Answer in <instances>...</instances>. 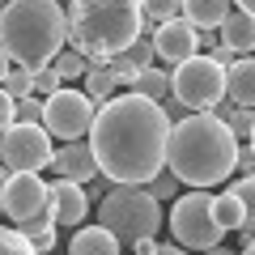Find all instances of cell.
<instances>
[{
  "label": "cell",
  "instance_id": "obj_14",
  "mask_svg": "<svg viewBox=\"0 0 255 255\" xmlns=\"http://www.w3.org/2000/svg\"><path fill=\"white\" fill-rule=\"evenodd\" d=\"M226 102L255 111V55H238L226 68Z\"/></svg>",
  "mask_w": 255,
  "mask_h": 255
},
{
  "label": "cell",
  "instance_id": "obj_40",
  "mask_svg": "<svg viewBox=\"0 0 255 255\" xmlns=\"http://www.w3.org/2000/svg\"><path fill=\"white\" fill-rule=\"evenodd\" d=\"M200 255H238V251H230V247H213V251H200Z\"/></svg>",
  "mask_w": 255,
  "mask_h": 255
},
{
  "label": "cell",
  "instance_id": "obj_27",
  "mask_svg": "<svg viewBox=\"0 0 255 255\" xmlns=\"http://www.w3.org/2000/svg\"><path fill=\"white\" fill-rule=\"evenodd\" d=\"M0 90L9 94L13 102L30 98V94H34V85H30V68H9V77H4V85H0Z\"/></svg>",
  "mask_w": 255,
  "mask_h": 255
},
{
  "label": "cell",
  "instance_id": "obj_7",
  "mask_svg": "<svg viewBox=\"0 0 255 255\" xmlns=\"http://www.w3.org/2000/svg\"><path fill=\"white\" fill-rule=\"evenodd\" d=\"M166 226L174 234V247H183V251H213V247H221V234H226L213 221V196L209 191L179 196L170 217H166Z\"/></svg>",
  "mask_w": 255,
  "mask_h": 255
},
{
  "label": "cell",
  "instance_id": "obj_8",
  "mask_svg": "<svg viewBox=\"0 0 255 255\" xmlns=\"http://www.w3.org/2000/svg\"><path fill=\"white\" fill-rule=\"evenodd\" d=\"M94 115H98V107L85 98V90H73V85H60L51 98H43V128H47V136H55V140L90 136Z\"/></svg>",
  "mask_w": 255,
  "mask_h": 255
},
{
  "label": "cell",
  "instance_id": "obj_30",
  "mask_svg": "<svg viewBox=\"0 0 255 255\" xmlns=\"http://www.w3.org/2000/svg\"><path fill=\"white\" fill-rule=\"evenodd\" d=\"M149 196H153L157 204H162V200H179V179H174L170 170H162L153 183H149Z\"/></svg>",
  "mask_w": 255,
  "mask_h": 255
},
{
  "label": "cell",
  "instance_id": "obj_20",
  "mask_svg": "<svg viewBox=\"0 0 255 255\" xmlns=\"http://www.w3.org/2000/svg\"><path fill=\"white\" fill-rule=\"evenodd\" d=\"M213 221H217L221 230H238V226L247 221V213H243V204H238L234 191H221V196H213Z\"/></svg>",
  "mask_w": 255,
  "mask_h": 255
},
{
  "label": "cell",
  "instance_id": "obj_18",
  "mask_svg": "<svg viewBox=\"0 0 255 255\" xmlns=\"http://www.w3.org/2000/svg\"><path fill=\"white\" fill-rule=\"evenodd\" d=\"M55 230H60V226H55V217H51V213H38V217L21 221V226H17V234L26 238V243L34 247L38 255H47V251L55 247Z\"/></svg>",
  "mask_w": 255,
  "mask_h": 255
},
{
  "label": "cell",
  "instance_id": "obj_41",
  "mask_svg": "<svg viewBox=\"0 0 255 255\" xmlns=\"http://www.w3.org/2000/svg\"><path fill=\"white\" fill-rule=\"evenodd\" d=\"M238 255H255V238H251V243H247V247H243V251H238Z\"/></svg>",
  "mask_w": 255,
  "mask_h": 255
},
{
  "label": "cell",
  "instance_id": "obj_12",
  "mask_svg": "<svg viewBox=\"0 0 255 255\" xmlns=\"http://www.w3.org/2000/svg\"><path fill=\"white\" fill-rule=\"evenodd\" d=\"M153 55L174 68V64L191 60V55H200V34H196L183 17L162 21V26H153Z\"/></svg>",
  "mask_w": 255,
  "mask_h": 255
},
{
  "label": "cell",
  "instance_id": "obj_13",
  "mask_svg": "<svg viewBox=\"0 0 255 255\" xmlns=\"http://www.w3.org/2000/svg\"><path fill=\"white\" fill-rule=\"evenodd\" d=\"M51 170L60 174V179H73V183H94V179H102L98 174V162H94V149H90V140H68V145H60L51 153Z\"/></svg>",
  "mask_w": 255,
  "mask_h": 255
},
{
  "label": "cell",
  "instance_id": "obj_19",
  "mask_svg": "<svg viewBox=\"0 0 255 255\" xmlns=\"http://www.w3.org/2000/svg\"><path fill=\"white\" fill-rule=\"evenodd\" d=\"M81 81H85V98H90L94 107H102V102L115 98V77H111L102 64H90V73H85Z\"/></svg>",
  "mask_w": 255,
  "mask_h": 255
},
{
  "label": "cell",
  "instance_id": "obj_5",
  "mask_svg": "<svg viewBox=\"0 0 255 255\" xmlns=\"http://www.w3.org/2000/svg\"><path fill=\"white\" fill-rule=\"evenodd\" d=\"M98 226L119 247H140V243H153L166 217H162V204L149 196V187H111L98 200Z\"/></svg>",
  "mask_w": 255,
  "mask_h": 255
},
{
  "label": "cell",
  "instance_id": "obj_3",
  "mask_svg": "<svg viewBox=\"0 0 255 255\" xmlns=\"http://www.w3.org/2000/svg\"><path fill=\"white\" fill-rule=\"evenodd\" d=\"M68 43L90 64H107L153 30L140 0H68Z\"/></svg>",
  "mask_w": 255,
  "mask_h": 255
},
{
  "label": "cell",
  "instance_id": "obj_35",
  "mask_svg": "<svg viewBox=\"0 0 255 255\" xmlns=\"http://www.w3.org/2000/svg\"><path fill=\"white\" fill-rule=\"evenodd\" d=\"M136 255H187L183 247H170V243H153L149 251H136Z\"/></svg>",
  "mask_w": 255,
  "mask_h": 255
},
{
  "label": "cell",
  "instance_id": "obj_31",
  "mask_svg": "<svg viewBox=\"0 0 255 255\" xmlns=\"http://www.w3.org/2000/svg\"><path fill=\"white\" fill-rule=\"evenodd\" d=\"M17 124H43V98H21L17 102Z\"/></svg>",
  "mask_w": 255,
  "mask_h": 255
},
{
  "label": "cell",
  "instance_id": "obj_43",
  "mask_svg": "<svg viewBox=\"0 0 255 255\" xmlns=\"http://www.w3.org/2000/svg\"><path fill=\"white\" fill-rule=\"evenodd\" d=\"M4 183H9V170H4V166H0V187H4Z\"/></svg>",
  "mask_w": 255,
  "mask_h": 255
},
{
  "label": "cell",
  "instance_id": "obj_6",
  "mask_svg": "<svg viewBox=\"0 0 255 255\" xmlns=\"http://www.w3.org/2000/svg\"><path fill=\"white\" fill-rule=\"evenodd\" d=\"M170 98L183 111H209L217 102H226V68L209 60V55H191V60L170 68Z\"/></svg>",
  "mask_w": 255,
  "mask_h": 255
},
{
  "label": "cell",
  "instance_id": "obj_4",
  "mask_svg": "<svg viewBox=\"0 0 255 255\" xmlns=\"http://www.w3.org/2000/svg\"><path fill=\"white\" fill-rule=\"evenodd\" d=\"M68 43V13L60 0H9L0 13V51L13 68H47Z\"/></svg>",
  "mask_w": 255,
  "mask_h": 255
},
{
  "label": "cell",
  "instance_id": "obj_33",
  "mask_svg": "<svg viewBox=\"0 0 255 255\" xmlns=\"http://www.w3.org/2000/svg\"><path fill=\"white\" fill-rule=\"evenodd\" d=\"M204 55H209V60L217 64V68H230V64L238 60V55L230 51V47H221V43H209V51H204Z\"/></svg>",
  "mask_w": 255,
  "mask_h": 255
},
{
  "label": "cell",
  "instance_id": "obj_36",
  "mask_svg": "<svg viewBox=\"0 0 255 255\" xmlns=\"http://www.w3.org/2000/svg\"><path fill=\"white\" fill-rule=\"evenodd\" d=\"M107 191H111V183H98V179H94L90 187H85V196H90V204H94V200H102Z\"/></svg>",
  "mask_w": 255,
  "mask_h": 255
},
{
  "label": "cell",
  "instance_id": "obj_32",
  "mask_svg": "<svg viewBox=\"0 0 255 255\" xmlns=\"http://www.w3.org/2000/svg\"><path fill=\"white\" fill-rule=\"evenodd\" d=\"M13 124H17V102H13L4 90H0V136H4Z\"/></svg>",
  "mask_w": 255,
  "mask_h": 255
},
{
  "label": "cell",
  "instance_id": "obj_37",
  "mask_svg": "<svg viewBox=\"0 0 255 255\" xmlns=\"http://www.w3.org/2000/svg\"><path fill=\"white\" fill-rule=\"evenodd\" d=\"M238 238H243V247H247V243L255 238V217H247L243 226H238Z\"/></svg>",
  "mask_w": 255,
  "mask_h": 255
},
{
  "label": "cell",
  "instance_id": "obj_26",
  "mask_svg": "<svg viewBox=\"0 0 255 255\" xmlns=\"http://www.w3.org/2000/svg\"><path fill=\"white\" fill-rule=\"evenodd\" d=\"M30 85H34V98H51L64 81H60V73H55L51 64H47V68H30Z\"/></svg>",
  "mask_w": 255,
  "mask_h": 255
},
{
  "label": "cell",
  "instance_id": "obj_15",
  "mask_svg": "<svg viewBox=\"0 0 255 255\" xmlns=\"http://www.w3.org/2000/svg\"><path fill=\"white\" fill-rule=\"evenodd\" d=\"M230 9H234V0H183V21L196 34H213L230 17Z\"/></svg>",
  "mask_w": 255,
  "mask_h": 255
},
{
  "label": "cell",
  "instance_id": "obj_38",
  "mask_svg": "<svg viewBox=\"0 0 255 255\" xmlns=\"http://www.w3.org/2000/svg\"><path fill=\"white\" fill-rule=\"evenodd\" d=\"M234 9H243L247 17H255V0H234Z\"/></svg>",
  "mask_w": 255,
  "mask_h": 255
},
{
  "label": "cell",
  "instance_id": "obj_2",
  "mask_svg": "<svg viewBox=\"0 0 255 255\" xmlns=\"http://www.w3.org/2000/svg\"><path fill=\"white\" fill-rule=\"evenodd\" d=\"M238 136L213 111H196L170 124L166 136V170L191 191H209L213 183H226L234 174Z\"/></svg>",
  "mask_w": 255,
  "mask_h": 255
},
{
  "label": "cell",
  "instance_id": "obj_21",
  "mask_svg": "<svg viewBox=\"0 0 255 255\" xmlns=\"http://www.w3.org/2000/svg\"><path fill=\"white\" fill-rule=\"evenodd\" d=\"M213 115H217V119H226V128L234 132L238 140H243V136H251V124H255V111H251V107H234V102H217V107H213Z\"/></svg>",
  "mask_w": 255,
  "mask_h": 255
},
{
  "label": "cell",
  "instance_id": "obj_25",
  "mask_svg": "<svg viewBox=\"0 0 255 255\" xmlns=\"http://www.w3.org/2000/svg\"><path fill=\"white\" fill-rule=\"evenodd\" d=\"M119 55H124L132 68H140V73H145V68H153V60H157V55H153V38H145V34L128 47V51H119Z\"/></svg>",
  "mask_w": 255,
  "mask_h": 255
},
{
  "label": "cell",
  "instance_id": "obj_17",
  "mask_svg": "<svg viewBox=\"0 0 255 255\" xmlns=\"http://www.w3.org/2000/svg\"><path fill=\"white\" fill-rule=\"evenodd\" d=\"M68 255H124V247H119L102 226H77L73 243H68Z\"/></svg>",
  "mask_w": 255,
  "mask_h": 255
},
{
  "label": "cell",
  "instance_id": "obj_23",
  "mask_svg": "<svg viewBox=\"0 0 255 255\" xmlns=\"http://www.w3.org/2000/svg\"><path fill=\"white\" fill-rule=\"evenodd\" d=\"M51 68L60 73V81H81V77L90 73V60L77 55V51H60V55L51 60Z\"/></svg>",
  "mask_w": 255,
  "mask_h": 255
},
{
  "label": "cell",
  "instance_id": "obj_28",
  "mask_svg": "<svg viewBox=\"0 0 255 255\" xmlns=\"http://www.w3.org/2000/svg\"><path fill=\"white\" fill-rule=\"evenodd\" d=\"M226 191H234L238 204H243V213H247V217H255V174H243V179H234Z\"/></svg>",
  "mask_w": 255,
  "mask_h": 255
},
{
  "label": "cell",
  "instance_id": "obj_39",
  "mask_svg": "<svg viewBox=\"0 0 255 255\" xmlns=\"http://www.w3.org/2000/svg\"><path fill=\"white\" fill-rule=\"evenodd\" d=\"M9 68H13V64H9V55L0 51V85H4V77H9Z\"/></svg>",
  "mask_w": 255,
  "mask_h": 255
},
{
  "label": "cell",
  "instance_id": "obj_1",
  "mask_svg": "<svg viewBox=\"0 0 255 255\" xmlns=\"http://www.w3.org/2000/svg\"><path fill=\"white\" fill-rule=\"evenodd\" d=\"M170 119L140 94H115L90 124V149L111 187H149L166 170Z\"/></svg>",
  "mask_w": 255,
  "mask_h": 255
},
{
  "label": "cell",
  "instance_id": "obj_29",
  "mask_svg": "<svg viewBox=\"0 0 255 255\" xmlns=\"http://www.w3.org/2000/svg\"><path fill=\"white\" fill-rule=\"evenodd\" d=\"M0 255H38V251H34V247H30L26 238L17 234V230L0 226Z\"/></svg>",
  "mask_w": 255,
  "mask_h": 255
},
{
  "label": "cell",
  "instance_id": "obj_16",
  "mask_svg": "<svg viewBox=\"0 0 255 255\" xmlns=\"http://www.w3.org/2000/svg\"><path fill=\"white\" fill-rule=\"evenodd\" d=\"M221 47H230L234 55H255V17H247L243 9H230V17L221 21Z\"/></svg>",
  "mask_w": 255,
  "mask_h": 255
},
{
  "label": "cell",
  "instance_id": "obj_9",
  "mask_svg": "<svg viewBox=\"0 0 255 255\" xmlns=\"http://www.w3.org/2000/svg\"><path fill=\"white\" fill-rule=\"evenodd\" d=\"M51 136L43 124H13L0 136V166L9 174H38L51 166Z\"/></svg>",
  "mask_w": 255,
  "mask_h": 255
},
{
  "label": "cell",
  "instance_id": "obj_24",
  "mask_svg": "<svg viewBox=\"0 0 255 255\" xmlns=\"http://www.w3.org/2000/svg\"><path fill=\"white\" fill-rule=\"evenodd\" d=\"M140 9H145V17L153 26H162V21L183 17V0H140Z\"/></svg>",
  "mask_w": 255,
  "mask_h": 255
},
{
  "label": "cell",
  "instance_id": "obj_11",
  "mask_svg": "<svg viewBox=\"0 0 255 255\" xmlns=\"http://www.w3.org/2000/svg\"><path fill=\"white\" fill-rule=\"evenodd\" d=\"M47 213L55 217V226H85V217H90V196H85L81 183L73 179H55L47 183Z\"/></svg>",
  "mask_w": 255,
  "mask_h": 255
},
{
  "label": "cell",
  "instance_id": "obj_34",
  "mask_svg": "<svg viewBox=\"0 0 255 255\" xmlns=\"http://www.w3.org/2000/svg\"><path fill=\"white\" fill-rule=\"evenodd\" d=\"M234 170H243V174H255V153H251V145H238Z\"/></svg>",
  "mask_w": 255,
  "mask_h": 255
},
{
  "label": "cell",
  "instance_id": "obj_22",
  "mask_svg": "<svg viewBox=\"0 0 255 255\" xmlns=\"http://www.w3.org/2000/svg\"><path fill=\"white\" fill-rule=\"evenodd\" d=\"M132 94H140V98H149V102H166L170 98V73H162V68H145V73L136 77V90Z\"/></svg>",
  "mask_w": 255,
  "mask_h": 255
},
{
  "label": "cell",
  "instance_id": "obj_10",
  "mask_svg": "<svg viewBox=\"0 0 255 255\" xmlns=\"http://www.w3.org/2000/svg\"><path fill=\"white\" fill-rule=\"evenodd\" d=\"M0 213H9L13 226L47 213V183L38 174H9V183L0 187Z\"/></svg>",
  "mask_w": 255,
  "mask_h": 255
},
{
  "label": "cell",
  "instance_id": "obj_42",
  "mask_svg": "<svg viewBox=\"0 0 255 255\" xmlns=\"http://www.w3.org/2000/svg\"><path fill=\"white\" fill-rule=\"evenodd\" d=\"M247 145H251V153H255V124H251V136H247Z\"/></svg>",
  "mask_w": 255,
  "mask_h": 255
}]
</instances>
